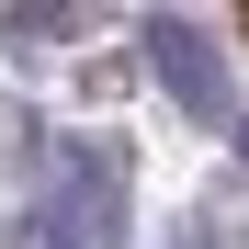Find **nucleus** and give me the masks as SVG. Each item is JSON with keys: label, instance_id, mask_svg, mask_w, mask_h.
I'll return each instance as SVG.
<instances>
[{"label": "nucleus", "instance_id": "f03ea898", "mask_svg": "<svg viewBox=\"0 0 249 249\" xmlns=\"http://www.w3.org/2000/svg\"><path fill=\"white\" fill-rule=\"evenodd\" d=\"M46 215L79 249H113L124 238V159L113 147H57V204H46Z\"/></svg>", "mask_w": 249, "mask_h": 249}, {"label": "nucleus", "instance_id": "20e7f679", "mask_svg": "<svg viewBox=\"0 0 249 249\" xmlns=\"http://www.w3.org/2000/svg\"><path fill=\"white\" fill-rule=\"evenodd\" d=\"M238 159H249V113H238Z\"/></svg>", "mask_w": 249, "mask_h": 249}, {"label": "nucleus", "instance_id": "f257e3e1", "mask_svg": "<svg viewBox=\"0 0 249 249\" xmlns=\"http://www.w3.org/2000/svg\"><path fill=\"white\" fill-rule=\"evenodd\" d=\"M147 57H159V91H170L193 124H238V91H227V57L193 12H147Z\"/></svg>", "mask_w": 249, "mask_h": 249}, {"label": "nucleus", "instance_id": "7ed1b4c3", "mask_svg": "<svg viewBox=\"0 0 249 249\" xmlns=\"http://www.w3.org/2000/svg\"><path fill=\"white\" fill-rule=\"evenodd\" d=\"M12 249H79V238H68L57 215H23V227H12Z\"/></svg>", "mask_w": 249, "mask_h": 249}]
</instances>
